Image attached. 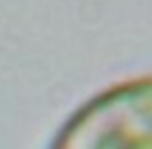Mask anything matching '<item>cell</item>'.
<instances>
[{
    "mask_svg": "<svg viewBox=\"0 0 152 149\" xmlns=\"http://www.w3.org/2000/svg\"><path fill=\"white\" fill-rule=\"evenodd\" d=\"M48 149H152V71L89 96L56 129Z\"/></svg>",
    "mask_w": 152,
    "mask_h": 149,
    "instance_id": "cell-1",
    "label": "cell"
}]
</instances>
